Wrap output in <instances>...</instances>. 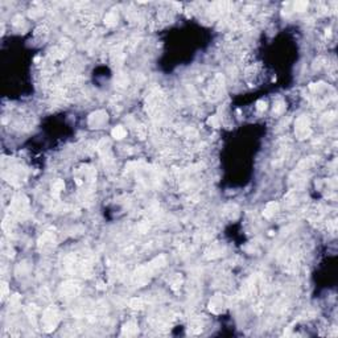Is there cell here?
<instances>
[{"instance_id":"obj_1","label":"cell","mask_w":338,"mask_h":338,"mask_svg":"<svg viewBox=\"0 0 338 338\" xmlns=\"http://www.w3.org/2000/svg\"><path fill=\"white\" fill-rule=\"evenodd\" d=\"M112 135H114V138L115 139H122L123 136L126 135V131L123 130L122 127H116V128L112 131Z\"/></svg>"}]
</instances>
